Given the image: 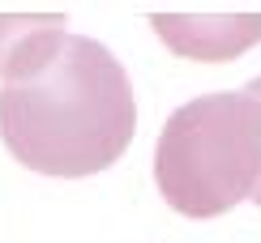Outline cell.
<instances>
[{
    "label": "cell",
    "instance_id": "1",
    "mask_svg": "<svg viewBox=\"0 0 261 243\" xmlns=\"http://www.w3.org/2000/svg\"><path fill=\"white\" fill-rule=\"evenodd\" d=\"M137 103L120 60L69 35L35 77L0 85V141L26 171L86 179L128 149Z\"/></svg>",
    "mask_w": 261,
    "mask_h": 243
},
{
    "label": "cell",
    "instance_id": "2",
    "mask_svg": "<svg viewBox=\"0 0 261 243\" xmlns=\"http://www.w3.org/2000/svg\"><path fill=\"white\" fill-rule=\"evenodd\" d=\"M154 184L176 214L219 218L261 188V98L201 94L171 111L154 149Z\"/></svg>",
    "mask_w": 261,
    "mask_h": 243
},
{
    "label": "cell",
    "instance_id": "3",
    "mask_svg": "<svg viewBox=\"0 0 261 243\" xmlns=\"http://www.w3.org/2000/svg\"><path fill=\"white\" fill-rule=\"evenodd\" d=\"M154 35L184 60L223 64L261 43V13H150Z\"/></svg>",
    "mask_w": 261,
    "mask_h": 243
},
{
    "label": "cell",
    "instance_id": "4",
    "mask_svg": "<svg viewBox=\"0 0 261 243\" xmlns=\"http://www.w3.org/2000/svg\"><path fill=\"white\" fill-rule=\"evenodd\" d=\"M64 39V13H0V81L35 77Z\"/></svg>",
    "mask_w": 261,
    "mask_h": 243
},
{
    "label": "cell",
    "instance_id": "5",
    "mask_svg": "<svg viewBox=\"0 0 261 243\" xmlns=\"http://www.w3.org/2000/svg\"><path fill=\"white\" fill-rule=\"evenodd\" d=\"M244 90H248V94H253V98H261V77H257V81H248V85H244ZM253 201L261 205V188H257V192H253Z\"/></svg>",
    "mask_w": 261,
    "mask_h": 243
}]
</instances>
